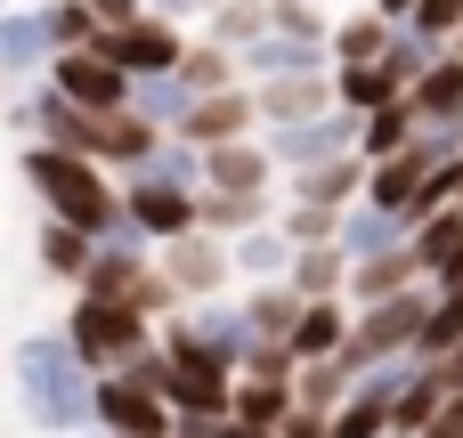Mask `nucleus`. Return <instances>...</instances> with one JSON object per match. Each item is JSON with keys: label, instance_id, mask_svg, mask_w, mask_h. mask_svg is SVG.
<instances>
[{"label": "nucleus", "instance_id": "obj_1", "mask_svg": "<svg viewBox=\"0 0 463 438\" xmlns=\"http://www.w3.org/2000/svg\"><path fill=\"white\" fill-rule=\"evenodd\" d=\"M16 171H24V187L41 195L49 219H65V228H81V236H114V228H122V187L106 179V163L33 138V146L16 154Z\"/></svg>", "mask_w": 463, "mask_h": 438}, {"label": "nucleus", "instance_id": "obj_2", "mask_svg": "<svg viewBox=\"0 0 463 438\" xmlns=\"http://www.w3.org/2000/svg\"><path fill=\"white\" fill-rule=\"evenodd\" d=\"M8 374H16V398H24V423L49 438L90 431V366L73 358L65 333H24L8 349Z\"/></svg>", "mask_w": 463, "mask_h": 438}, {"label": "nucleus", "instance_id": "obj_3", "mask_svg": "<svg viewBox=\"0 0 463 438\" xmlns=\"http://www.w3.org/2000/svg\"><path fill=\"white\" fill-rule=\"evenodd\" d=\"M65 341H73V358L90 366V374H114V366H130V358H146L163 333H155V309H138V301H122V293H73V309H65V325H57Z\"/></svg>", "mask_w": 463, "mask_h": 438}, {"label": "nucleus", "instance_id": "obj_4", "mask_svg": "<svg viewBox=\"0 0 463 438\" xmlns=\"http://www.w3.org/2000/svg\"><path fill=\"white\" fill-rule=\"evenodd\" d=\"M423 317H431V276H415V284H407V293H391V301L350 309V341H342L350 374H366L374 358H407V349L423 341Z\"/></svg>", "mask_w": 463, "mask_h": 438}, {"label": "nucleus", "instance_id": "obj_5", "mask_svg": "<svg viewBox=\"0 0 463 438\" xmlns=\"http://www.w3.org/2000/svg\"><path fill=\"white\" fill-rule=\"evenodd\" d=\"M90 431L106 438H171V406L163 390H146L138 374H90Z\"/></svg>", "mask_w": 463, "mask_h": 438}, {"label": "nucleus", "instance_id": "obj_6", "mask_svg": "<svg viewBox=\"0 0 463 438\" xmlns=\"http://www.w3.org/2000/svg\"><path fill=\"white\" fill-rule=\"evenodd\" d=\"M155 276L171 284V301H212V293H228V284H236L228 236H212V228H187V236L155 244Z\"/></svg>", "mask_w": 463, "mask_h": 438}, {"label": "nucleus", "instance_id": "obj_7", "mask_svg": "<svg viewBox=\"0 0 463 438\" xmlns=\"http://www.w3.org/2000/svg\"><path fill=\"white\" fill-rule=\"evenodd\" d=\"M106 65H122V73H171L179 65V49H187V33H179V16H163V8H138L130 24H98V41H90Z\"/></svg>", "mask_w": 463, "mask_h": 438}, {"label": "nucleus", "instance_id": "obj_8", "mask_svg": "<svg viewBox=\"0 0 463 438\" xmlns=\"http://www.w3.org/2000/svg\"><path fill=\"white\" fill-rule=\"evenodd\" d=\"M187 349H203V358H220L228 374L260 349V333H252V317H244V301H228V293H212V301H187L179 309V325H171Z\"/></svg>", "mask_w": 463, "mask_h": 438}, {"label": "nucleus", "instance_id": "obj_9", "mask_svg": "<svg viewBox=\"0 0 463 438\" xmlns=\"http://www.w3.org/2000/svg\"><path fill=\"white\" fill-rule=\"evenodd\" d=\"M41 73H49V89H57V98H73V106H90V114H114V106L130 98V73H122V65H106L98 49H57Z\"/></svg>", "mask_w": 463, "mask_h": 438}, {"label": "nucleus", "instance_id": "obj_10", "mask_svg": "<svg viewBox=\"0 0 463 438\" xmlns=\"http://www.w3.org/2000/svg\"><path fill=\"white\" fill-rule=\"evenodd\" d=\"M260 146H269V163L301 171V163H326V154H350V146H358V114L326 106V114H309V122H277V130H269Z\"/></svg>", "mask_w": 463, "mask_h": 438}, {"label": "nucleus", "instance_id": "obj_11", "mask_svg": "<svg viewBox=\"0 0 463 438\" xmlns=\"http://www.w3.org/2000/svg\"><path fill=\"white\" fill-rule=\"evenodd\" d=\"M122 228H138L146 244H171L195 228V187H163V179H130L122 187Z\"/></svg>", "mask_w": 463, "mask_h": 438}, {"label": "nucleus", "instance_id": "obj_12", "mask_svg": "<svg viewBox=\"0 0 463 438\" xmlns=\"http://www.w3.org/2000/svg\"><path fill=\"white\" fill-rule=\"evenodd\" d=\"M244 89H252L260 130H277V122H309V114L334 106V65H326V73H269V81H244Z\"/></svg>", "mask_w": 463, "mask_h": 438}, {"label": "nucleus", "instance_id": "obj_13", "mask_svg": "<svg viewBox=\"0 0 463 438\" xmlns=\"http://www.w3.org/2000/svg\"><path fill=\"white\" fill-rule=\"evenodd\" d=\"M407 106H415L423 130H463V41L439 49V57L407 81Z\"/></svg>", "mask_w": 463, "mask_h": 438}, {"label": "nucleus", "instance_id": "obj_14", "mask_svg": "<svg viewBox=\"0 0 463 438\" xmlns=\"http://www.w3.org/2000/svg\"><path fill=\"white\" fill-rule=\"evenodd\" d=\"M334 57H326V41H301V33H252L244 49H236V73L244 81H269V73H326Z\"/></svg>", "mask_w": 463, "mask_h": 438}, {"label": "nucleus", "instance_id": "obj_15", "mask_svg": "<svg viewBox=\"0 0 463 438\" xmlns=\"http://www.w3.org/2000/svg\"><path fill=\"white\" fill-rule=\"evenodd\" d=\"M252 130H260V114H252V89H244V81H228V89H203V98L187 106V122H179V138H195V146L252 138Z\"/></svg>", "mask_w": 463, "mask_h": 438}, {"label": "nucleus", "instance_id": "obj_16", "mask_svg": "<svg viewBox=\"0 0 463 438\" xmlns=\"http://www.w3.org/2000/svg\"><path fill=\"white\" fill-rule=\"evenodd\" d=\"M269 146L260 138H220V146H203V187L212 195H269Z\"/></svg>", "mask_w": 463, "mask_h": 438}, {"label": "nucleus", "instance_id": "obj_17", "mask_svg": "<svg viewBox=\"0 0 463 438\" xmlns=\"http://www.w3.org/2000/svg\"><path fill=\"white\" fill-rule=\"evenodd\" d=\"M407 211H383V203H342V219H334V244H342V260H383V252H399L407 244Z\"/></svg>", "mask_w": 463, "mask_h": 438}, {"label": "nucleus", "instance_id": "obj_18", "mask_svg": "<svg viewBox=\"0 0 463 438\" xmlns=\"http://www.w3.org/2000/svg\"><path fill=\"white\" fill-rule=\"evenodd\" d=\"M358 187H366V154H358V146L293 171V203H326V211H342V203H358Z\"/></svg>", "mask_w": 463, "mask_h": 438}, {"label": "nucleus", "instance_id": "obj_19", "mask_svg": "<svg viewBox=\"0 0 463 438\" xmlns=\"http://www.w3.org/2000/svg\"><path fill=\"white\" fill-rule=\"evenodd\" d=\"M228 260H236V276H252V284H277V276L293 268V236H285L277 219H252L244 236H228Z\"/></svg>", "mask_w": 463, "mask_h": 438}, {"label": "nucleus", "instance_id": "obj_20", "mask_svg": "<svg viewBox=\"0 0 463 438\" xmlns=\"http://www.w3.org/2000/svg\"><path fill=\"white\" fill-rule=\"evenodd\" d=\"M49 57H57L49 16L41 8H0V73H41Z\"/></svg>", "mask_w": 463, "mask_h": 438}, {"label": "nucleus", "instance_id": "obj_21", "mask_svg": "<svg viewBox=\"0 0 463 438\" xmlns=\"http://www.w3.org/2000/svg\"><path fill=\"white\" fill-rule=\"evenodd\" d=\"M138 122H155V130H179L187 122V106H195V89L179 81V65L171 73H130V98H122Z\"/></svg>", "mask_w": 463, "mask_h": 438}, {"label": "nucleus", "instance_id": "obj_22", "mask_svg": "<svg viewBox=\"0 0 463 438\" xmlns=\"http://www.w3.org/2000/svg\"><path fill=\"white\" fill-rule=\"evenodd\" d=\"M342 341H350V301H342V293H334V301H301L285 349H293V358H334Z\"/></svg>", "mask_w": 463, "mask_h": 438}, {"label": "nucleus", "instance_id": "obj_23", "mask_svg": "<svg viewBox=\"0 0 463 438\" xmlns=\"http://www.w3.org/2000/svg\"><path fill=\"white\" fill-rule=\"evenodd\" d=\"M407 252H415V268H423V276H439V268L463 252V203L415 211V228H407Z\"/></svg>", "mask_w": 463, "mask_h": 438}, {"label": "nucleus", "instance_id": "obj_24", "mask_svg": "<svg viewBox=\"0 0 463 438\" xmlns=\"http://www.w3.org/2000/svg\"><path fill=\"white\" fill-rule=\"evenodd\" d=\"M423 268H415V252L399 244V252H383V260H350V284H342V301L350 309H366V301H391V293H407Z\"/></svg>", "mask_w": 463, "mask_h": 438}, {"label": "nucleus", "instance_id": "obj_25", "mask_svg": "<svg viewBox=\"0 0 463 438\" xmlns=\"http://www.w3.org/2000/svg\"><path fill=\"white\" fill-rule=\"evenodd\" d=\"M415 130H423V122H415V106H407V89H399V98H383V106H366V114H358V154H366V163H383V154H399Z\"/></svg>", "mask_w": 463, "mask_h": 438}, {"label": "nucleus", "instance_id": "obj_26", "mask_svg": "<svg viewBox=\"0 0 463 438\" xmlns=\"http://www.w3.org/2000/svg\"><path fill=\"white\" fill-rule=\"evenodd\" d=\"M285 284H293L301 301H334V293L350 284V260H342V244H293V268H285Z\"/></svg>", "mask_w": 463, "mask_h": 438}, {"label": "nucleus", "instance_id": "obj_27", "mask_svg": "<svg viewBox=\"0 0 463 438\" xmlns=\"http://www.w3.org/2000/svg\"><path fill=\"white\" fill-rule=\"evenodd\" d=\"M383 41H391V16L358 8V16H334V33H326V57H334V65H374V57H383Z\"/></svg>", "mask_w": 463, "mask_h": 438}, {"label": "nucleus", "instance_id": "obj_28", "mask_svg": "<svg viewBox=\"0 0 463 438\" xmlns=\"http://www.w3.org/2000/svg\"><path fill=\"white\" fill-rule=\"evenodd\" d=\"M431 57H439V41H431V33H415V24H407V16H399V24H391V41H383V57H374V65H383V73H391V89H407V81H415V73H423V65H431Z\"/></svg>", "mask_w": 463, "mask_h": 438}, {"label": "nucleus", "instance_id": "obj_29", "mask_svg": "<svg viewBox=\"0 0 463 438\" xmlns=\"http://www.w3.org/2000/svg\"><path fill=\"white\" fill-rule=\"evenodd\" d=\"M179 81L203 98V89H228V81H244V73H236V49H220V41H203V33H195V41L179 49Z\"/></svg>", "mask_w": 463, "mask_h": 438}, {"label": "nucleus", "instance_id": "obj_30", "mask_svg": "<svg viewBox=\"0 0 463 438\" xmlns=\"http://www.w3.org/2000/svg\"><path fill=\"white\" fill-rule=\"evenodd\" d=\"M252 219H269V195H212V187H195V228H212V236H244Z\"/></svg>", "mask_w": 463, "mask_h": 438}, {"label": "nucleus", "instance_id": "obj_31", "mask_svg": "<svg viewBox=\"0 0 463 438\" xmlns=\"http://www.w3.org/2000/svg\"><path fill=\"white\" fill-rule=\"evenodd\" d=\"M244 317H252V333H260V341H285V333H293V317H301V293H293L285 276H277V284H252V293H244Z\"/></svg>", "mask_w": 463, "mask_h": 438}, {"label": "nucleus", "instance_id": "obj_32", "mask_svg": "<svg viewBox=\"0 0 463 438\" xmlns=\"http://www.w3.org/2000/svg\"><path fill=\"white\" fill-rule=\"evenodd\" d=\"M252 33H269V0H212V8H203V41L244 49Z\"/></svg>", "mask_w": 463, "mask_h": 438}, {"label": "nucleus", "instance_id": "obj_33", "mask_svg": "<svg viewBox=\"0 0 463 438\" xmlns=\"http://www.w3.org/2000/svg\"><path fill=\"white\" fill-rule=\"evenodd\" d=\"M90 244H98V236H81V228L49 219V228H41V268H49L57 284H81V268H90Z\"/></svg>", "mask_w": 463, "mask_h": 438}, {"label": "nucleus", "instance_id": "obj_34", "mask_svg": "<svg viewBox=\"0 0 463 438\" xmlns=\"http://www.w3.org/2000/svg\"><path fill=\"white\" fill-rule=\"evenodd\" d=\"M383 98H399L383 65H334V106H342V114H366V106H383Z\"/></svg>", "mask_w": 463, "mask_h": 438}, {"label": "nucleus", "instance_id": "obj_35", "mask_svg": "<svg viewBox=\"0 0 463 438\" xmlns=\"http://www.w3.org/2000/svg\"><path fill=\"white\" fill-rule=\"evenodd\" d=\"M41 16H49V41H57V49H90V41H98L90 0H41Z\"/></svg>", "mask_w": 463, "mask_h": 438}, {"label": "nucleus", "instance_id": "obj_36", "mask_svg": "<svg viewBox=\"0 0 463 438\" xmlns=\"http://www.w3.org/2000/svg\"><path fill=\"white\" fill-rule=\"evenodd\" d=\"M269 24L277 33H301V41H326L334 33V8L326 0H269Z\"/></svg>", "mask_w": 463, "mask_h": 438}, {"label": "nucleus", "instance_id": "obj_37", "mask_svg": "<svg viewBox=\"0 0 463 438\" xmlns=\"http://www.w3.org/2000/svg\"><path fill=\"white\" fill-rule=\"evenodd\" d=\"M407 24H415V33H431L439 49H456V41H463V0H415V8H407Z\"/></svg>", "mask_w": 463, "mask_h": 438}, {"label": "nucleus", "instance_id": "obj_38", "mask_svg": "<svg viewBox=\"0 0 463 438\" xmlns=\"http://www.w3.org/2000/svg\"><path fill=\"white\" fill-rule=\"evenodd\" d=\"M334 219H342V211H326V203H293L277 228H285L293 244H334Z\"/></svg>", "mask_w": 463, "mask_h": 438}, {"label": "nucleus", "instance_id": "obj_39", "mask_svg": "<svg viewBox=\"0 0 463 438\" xmlns=\"http://www.w3.org/2000/svg\"><path fill=\"white\" fill-rule=\"evenodd\" d=\"M415 438H463V390H448V398H439V415H431Z\"/></svg>", "mask_w": 463, "mask_h": 438}, {"label": "nucleus", "instance_id": "obj_40", "mask_svg": "<svg viewBox=\"0 0 463 438\" xmlns=\"http://www.w3.org/2000/svg\"><path fill=\"white\" fill-rule=\"evenodd\" d=\"M277 438H326V415H317V406H285Z\"/></svg>", "mask_w": 463, "mask_h": 438}, {"label": "nucleus", "instance_id": "obj_41", "mask_svg": "<svg viewBox=\"0 0 463 438\" xmlns=\"http://www.w3.org/2000/svg\"><path fill=\"white\" fill-rule=\"evenodd\" d=\"M212 438H277V431H269V423H244V415H220Z\"/></svg>", "mask_w": 463, "mask_h": 438}, {"label": "nucleus", "instance_id": "obj_42", "mask_svg": "<svg viewBox=\"0 0 463 438\" xmlns=\"http://www.w3.org/2000/svg\"><path fill=\"white\" fill-rule=\"evenodd\" d=\"M138 8H146V0H90V16H98V24H130Z\"/></svg>", "mask_w": 463, "mask_h": 438}, {"label": "nucleus", "instance_id": "obj_43", "mask_svg": "<svg viewBox=\"0 0 463 438\" xmlns=\"http://www.w3.org/2000/svg\"><path fill=\"white\" fill-rule=\"evenodd\" d=\"M431 284H439V293H463V252L448 260V268H439V276H431Z\"/></svg>", "mask_w": 463, "mask_h": 438}, {"label": "nucleus", "instance_id": "obj_44", "mask_svg": "<svg viewBox=\"0 0 463 438\" xmlns=\"http://www.w3.org/2000/svg\"><path fill=\"white\" fill-rule=\"evenodd\" d=\"M146 8H163V16H203V0H146Z\"/></svg>", "mask_w": 463, "mask_h": 438}, {"label": "nucleus", "instance_id": "obj_45", "mask_svg": "<svg viewBox=\"0 0 463 438\" xmlns=\"http://www.w3.org/2000/svg\"><path fill=\"white\" fill-rule=\"evenodd\" d=\"M366 8H374V16H391V24H399V16H407V8H415V0H366Z\"/></svg>", "mask_w": 463, "mask_h": 438}, {"label": "nucleus", "instance_id": "obj_46", "mask_svg": "<svg viewBox=\"0 0 463 438\" xmlns=\"http://www.w3.org/2000/svg\"><path fill=\"white\" fill-rule=\"evenodd\" d=\"M73 438H106V431H73Z\"/></svg>", "mask_w": 463, "mask_h": 438}, {"label": "nucleus", "instance_id": "obj_47", "mask_svg": "<svg viewBox=\"0 0 463 438\" xmlns=\"http://www.w3.org/2000/svg\"><path fill=\"white\" fill-rule=\"evenodd\" d=\"M0 8H8V0H0Z\"/></svg>", "mask_w": 463, "mask_h": 438}, {"label": "nucleus", "instance_id": "obj_48", "mask_svg": "<svg viewBox=\"0 0 463 438\" xmlns=\"http://www.w3.org/2000/svg\"><path fill=\"white\" fill-rule=\"evenodd\" d=\"M203 8H212V0H203Z\"/></svg>", "mask_w": 463, "mask_h": 438}, {"label": "nucleus", "instance_id": "obj_49", "mask_svg": "<svg viewBox=\"0 0 463 438\" xmlns=\"http://www.w3.org/2000/svg\"><path fill=\"white\" fill-rule=\"evenodd\" d=\"M391 438H399V431H391Z\"/></svg>", "mask_w": 463, "mask_h": 438}]
</instances>
